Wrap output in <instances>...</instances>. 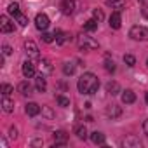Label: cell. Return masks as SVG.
<instances>
[{"label":"cell","instance_id":"cell-2","mask_svg":"<svg viewBox=\"0 0 148 148\" xmlns=\"http://www.w3.org/2000/svg\"><path fill=\"white\" fill-rule=\"evenodd\" d=\"M77 44H79V47H80L82 51H92V49H98V42H96L92 37H89V35H79Z\"/></svg>","mask_w":148,"mask_h":148},{"label":"cell","instance_id":"cell-4","mask_svg":"<svg viewBox=\"0 0 148 148\" xmlns=\"http://www.w3.org/2000/svg\"><path fill=\"white\" fill-rule=\"evenodd\" d=\"M129 37L132 40H148V28L145 26H132L129 32Z\"/></svg>","mask_w":148,"mask_h":148},{"label":"cell","instance_id":"cell-14","mask_svg":"<svg viewBox=\"0 0 148 148\" xmlns=\"http://www.w3.org/2000/svg\"><path fill=\"white\" fill-rule=\"evenodd\" d=\"M35 87H37V91L38 92H44L45 89H47V82H45V75H37V82H35Z\"/></svg>","mask_w":148,"mask_h":148},{"label":"cell","instance_id":"cell-12","mask_svg":"<svg viewBox=\"0 0 148 148\" xmlns=\"http://www.w3.org/2000/svg\"><path fill=\"white\" fill-rule=\"evenodd\" d=\"M66 145V132L64 131H58L54 134V146H63Z\"/></svg>","mask_w":148,"mask_h":148},{"label":"cell","instance_id":"cell-38","mask_svg":"<svg viewBox=\"0 0 148 148\" xmlns=\"http://www.w3.org/2000/svg\"><path fill=\"white\" fill-rule=\"evenodd\" d=\"M145 99H146V105H148V92H146V98H145Z\"/></svg>","mask_w":148,"mask_h":148},{"label":"cell","instance_id":"cell-18","mask_svg":"<svg viewBox=\"0 0 148 148\" xmlns=\"http://www.w3.org/2000/svg\"><path fill=\"white\" fill-rule=\"evenodd\" d=\"M98 19H89V21H86L84 23V30L86 32H96L98 30Z\"/></svg>","mask_w":148,"mask_h":148},{"label":"cell","instance_id":"cell-32","mask_svg":"<svg viewBox=\"0 0 148 148\" xmlns=\"http://www.w3.org/2000/svg\"><path fill=\"white\" fill-rule=\"evenodd\" d=\"M94 19H98V21L103 19V12H101L99 9H94Z\"/></svg>","mask_w":148,"mask_h":148},{"label":"cell","instance_id":"cell-22","mask_svg":"<svg viewBox=\"0 0 148 148\" xmlns=\"http://www.w3.org/2000/svg\"><path fill=\"white\" fill-rule=\"evenodd\" d=\"M63 71H64V75H73V73H75V64L73 63H64Z\"/></svg>","mask_w":148,"mask_h":148},{"label":"cell","instance_id":"cell-17","mask_svg":"<svg viewBox=\"0 0 148 148\" xmlns=\"http://www.w3.org/2000/svg\"><path fill=\"white\" fill-rule=\"evenodd\" d=\"M18 91H19L23 96H28V94H32V86H30L26 80H23V82L18 86Z\"/></svg>","mask_w":148,"mask_h":148},{"label":"cell","instance_id":"cell-35","mask_svg":"<svg viewBox=\"0 0 148 148\" xmlns=\"http://www.w3.org/2000/svg\"><path fill=\"white\" fill-rule=\"evenodd\" d=\"M9 136H11V138H16V136H18V131H16L14 127H11V131H9Z\"/></svg>","mask_w":148,"mask_h":148},{"label":"cell","instance_id":"cell-39","mask_svg":"<svg viewBox=\"0 0 148 148\" xmlns=\"http://www.w3.org/2000/svg\"><path fill=\"white\" fill-rule=\"evenodd\" d=\"M146 64H148V61H146Z\"/></svg>","mask_w":148,"mask_h":148},{"label":"cell","instance_id":"cell-11","mask_svg":"<svg viewBox=\"0 0 148 148\" xmlns=\"http://www.w3.org/2000/svg\"><path fill=\"white\" fill-rule=\"evenodd\" d=\"M134 101H136V94H134L131 89H127V91L122 92V103H124V105H132Z\"/></svg>","mask_w":148,"mask_h":148},{"label":"cell","instance_id":"cell-31","mask_svg":"<svg viewBox=\"0 0 148 148\" xmlns=\"http://www.w3.org/2000/svg\"><path fill=\"white\" fill-rule=\"evenodd\" d=\"M108 5L117 7V11H120V7H124V2H122V0H119V2H108Z\"/></svg>","mask_w":148,"mask_h":148},{"label":"cell","instance_id":"cell-20","mask_svg":"<svg viewBox=\"0 0 148 148\" xmlns=\"http://www.w3.org/2000/svg\"><path fill=\"white\" fill-rule=\"evenodd\" d=\"M106 91H108L112 96H115V94L120 92V86H119L117 82H108V84H106Z\"/></svg>","mask_w":148,"mask_h":148},{"label":"cell","instance_id":"cell-15","mask_svg":"<svg viewBox=\"0 0 148 148\" xmlns=\"http://www.w3.org/2000/svg\"><path fill=\"white\" fill-rule=\"evenodd\" d=\"M25 112H26V115L35 117V115H38V113H40V106H38L37 103H28V105H26V108H25Z\"/></svg>","mask_w":148,"mask_h":148},{"label":"cell","instance_id":"cell-5","mask_svg":"<svg viewBox=\"0 0 148 148\" xmlns=\"http://www.w3.org/2000/svg\"><path fill=\"white\" fill-rule=\"evenodd\" d=\"M25 49H26V54H28L32 59H38V58H40V52H38V47H37L35 42L26 40V42H25Z\"/></svg>","mask_w":148,"mask_h":148},{"label":"cell","instance_id":"cell-26","mask_svg":"<svg viewBox=\"0 0 148 148\" xmlns=\"http://www.w3.org/2000/svg\"><path fill=\"white\" fill-rule=\"evenodd\" d=\"M120 115V108L119 106H112L110 110H108V117H112V119H117Z\"/></svg>","mask_w":148,"mask_h":148},{"label":"cell","instance_id":"cell-10","mask_svg":"<svg viewBox=\"0 0 148 148\" xmlns=\"http://www.w3.org/2000/svg\"><path fill=\"white\" fill-rule=\"evenodd\" d=\"M120 25H122L120 12H119V11H115V12L110 16V28H113V30H119V28H120Z\"/></svg>","mask_w":148,"mask_h":148},{"label":"cell","instance_id":"cell-25","mask_svg":"<svg viewBox=\"0 0 148 148\" xmlns=\"http://www.w3.org/2000/svg\"><path fill=\"white\" fill-rule=\"evenodd\" d=\"M56 101L59 106H70V99L64 98V96H56Z\"/></svg>","mask_w":148,"mask_h":148},{"label":"cell","instance_id":"cell-7","mask_svg":"<svg viewBox=\"0 0 148 148\" xmlns=\"http://www.w3.org/2000/svg\"><path fill=\"white\" fill-rule=\"evenodd\" d=\"M0 30L4 33H11V32H14V23L7 16H2L0 18Z\"/></svg>","mask_w":148,"mask_h":148},{"label":"cell","instance_id":"cell-21","mask_svg":"<svg viewBox=\"0 0 148 148\" xmlns=\"http://www.w3.org/2000/svg\"><path fill=\"white\" fill-rule=\"evenodd\" d=\"M2 106H4V112H7V113H11V112L14 110V103H12L7 96H4V99H2Z\"/></svg>","mask_w":148,"mask_h":148},{"label":"cell","instance_id":"cell-1","mask_svg":"<svg viewBox=\"0 0 148 148\" xmlns=\"http://www.w3.org/2000/svg\"><path fill=\"white\" fill-rule=\"evenodd\" d=\"M77 87H79L80 94H94L98 91V87H99V80H98V77L94 75V73L87 71V73H84V75L79 79Z\"/></svg>","mask_w":148,"mask_h":148},{"label":"cell","instance_id":"cell-8","mask_svg":"<svg viewBox=\"0 0 148 148\" xmlns=\"http://www.w3.org/2000/svg\"><path fill=\"white\" fill-rule=\"evenodd\" d=\"M73 11H75V0H63L61 2V12L70 16V14H73Z\"/></svg>","mask_w":148,"mask_h":148},{"label":"cell","instance_id":"cell-3","mask_svg":"<svg viewBox=\"0 0 148 148\" xmlns=\"http://www.w3.org/2000/svg\"><path fill=\"white\" fill-rule=\"evenodd\" d=\"M7 11H9V14H11V16H14V18H16V21H18L21 26H26V25H28V18L19 11V5H18L16 2L9 4V9H7Z\"/></svg>","mask_w":148,"mask_h":148},{"label":"cell","instance_id":"cell-9","mask_svg":"<svg viewBox=\"0 0 148 148\" xmlns=\"http://www.w3.org/2000/svg\"><path fill=\"white\" fill-rule=\"evenodd\" d=\"M23 75H25L26 79L35 77V64H33L32 61H25V63H23Z\"/></svg>","mask_w":148,"mask_h":148},{"label":"cell","instance_id":"cell-24","mask_svg":"<svg viewBox=\"0 0 148 148\" xmlns=\"http://www.w3.org/2000/svg\"><path fill=\"white\" fill-rule=\"evenodd\" d=\"M124 63H125L127 66H134V64H136V58H134L132 54H125V56H124Z\"/></svg>","mask_w":148,"mask_h":148},{"label":"cell","instance_id":"cell-37","mask_svg":"<svg viewBox=\"0 0 148 148\" xmlns=\"http://www.w3.org/2000/svg\"><path fill=\"white\" fill-rule=\"evenodd\" d=\"M139 2H141L143 5H148V0H139Z\"/></svg>","mask_w":148,"mask_h":148},{"label":"cell","instance_id":"cell-29","mask_svg":"<svg viewBox=\"0 0 148 148\" xmlns=\"http://www.w3.org/2000/svg\"><path fill=\"white\" fill-rule=\"evenodd\" d=\"M105 70H106V71H115V63L110 61V59H106V61H105Z\"/></svg>","mask_w":148,"mask_h":148},{"label":"cell","instance_id":"cell-28","mask_svg":"<svg viewBox=\"0 0 148 148\" xmlns=\"http://www.w3.org/2000/svg\"><path fill=\"white\" fill-rule=\"evenodd\" d=\"M12 91H14L12 86H9V84H4V86H2V94H4V96H9Z\"/></svg>","mask_w":148,"mask_h":148},{"label":"cell","instance_id":"cell-13","mask_svg":"<svg viewBox=\"0 0 148 148\" xmlns=\"http://www.w3.org/2000/svg\"><path fill=\"white\" fill-rule=\"evenodd\" d=\"M40 73L42 75H51L52 73V64L49 59H42L40 61Z\"/></svg>","mask_w":148,"mask_h":148},{"label":"cell","instance_id":"cell-19","mask_svg":"<svg viewBox=\"0 0 148 148\" xmlns=\"http://www.w3.org/2000/svg\"><path fill=\"white\" fill-rule=\"evenodd\" d=\"M91 139H92L94 145H105V134H101V132H98V131H94V132L91 134Z\"/></svg>","mask_w":148,"mask_h":148},{"label":"cell","instance_id":"cell-36","mask_svg":"<svg viewBox=\"0 0 148 148\" xmlns=\"http://www.w3.org/2000/svg\"><path fill=\"white\" fill-rule=\"evenodd\" d=\"M143 131H145V134L148 136V120H145V122H143Z\"/></svg>","mask_w":148,"mask_h":148},{"label":"cell","instance_id":"cell-33","mask_svg":"<svg viewBox=\"0 0 148 148\" xmlns=\"http://www.w3.org/2000/svg\"><path fill=\"white\" fill-rule=\"evenodd\" d=\"M2 51H4V56H9V54H11V52H12V51H11V47H9V45H4V49H2Z\"/></svg>","mask_w":148,"mask_h":148},{"label":"cell","instance_id":"cell-27","mask_svg":"<svg viewBox=\"0 0 148 148\" xmlns=\"http://www.w3.org/2000/svg\"><path fill=\"white\" fill-rule=\"evenodd\" d=\"M54 37H56L54 33H47V32H44V33H42V40H44L45 44H51V42L54 40Z\"/></svg>","mask_w":148,"mask_h":148},{"label":"cell","instance_id":"cell-16","mask_svg":"<svg viewBox=\"0 0 148 148\" xmlns=\"http://www.w3.org/2000/svg\"><path fill=\"white\" fill-rule=\"evenodd\" d=\"M54 35H56V42L61 45V44H64L66 40H70V35L68 33H64V32H61V30H56L54 32Z\"/></svg>","mask_w":148,"mask_h":148},{"label":"cell","instance_id":"cell-6","mask_svg":"<svg viewBox=\"0 0 148 148\" xmlns=\"http://www.w3.org/2000/svg\"><path fill=\"white\" fill-rule=\"evenodd\" d=\"M35 26H37L40 32H45V30L49 28V18H47L45 14H37V18H35Z\"/></svg>","mask_w":148,"mask_h":148},{"label":"cell","instance_id":"cell-30","mask_svg":"<svg viewBox=\"0 0 148 148\" xmlns=\"http://www.w3.org/2000/svg\"><path fill=\"white\" fill-rule=\"evenodd\" d=\"M124 145H125V146H127V145H136V146H139L141 143H139V139H136V138L131 136V138H127V139L124 141Z\"/></svg>","mask_w":148,"mask_h":148},{"label":"cell","instance_id":"cell-34","mask_svg":"<svg viewBox=\"0 0 148 148\" xmlns=\"http://www.w3.org/2000/svg\"><path fill=\"white\" fill-rule=\"evenodd\" d=\"M141 14H143V18H146V19H148V5H145V7L141 9Z\"/></svg>","mask_w":148,"mask_h":148},{"label":"cell","instance_id":"cell-23","mask_svg":"<svg viewBox=\"0 0 148 148\" xmlns=\"http://www.w3.org/2000/svg\"><path fill=\"white\" fill-rule=\"evenodd\" d=\"M75 134H77V138H80V139H86V138H87V131H86L84 125H79V127L75 129Z\"/></svg>","mask_w":148,"mask_h":148}]
</instances>
